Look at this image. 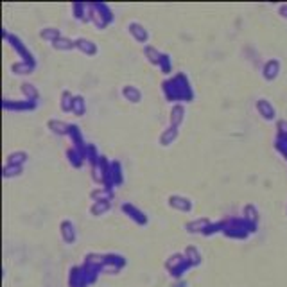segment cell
Wrapping results in <instances>:
<instances>
[{"mask_svg":"<svg viewBox=\"0 0 287 287\" xmlns=\"http://www.w3.org/2000/svg\"><path fill=\"white\" fill-rule=\"evenodd\" d=\"M72 13H74V18L79 20V22H90V4H74L72 6Z\"/></svg>","mask_w":287,"mask_h":287,"instance_id":"23","label":"cell"},{"mask_svg":"<svg viewBox=\"0 0 287 287\" xmlns=\"http://www.w3.org/2000/svg\"><path fill=\"white\" fill-rule=\"evenodd\" d=\"M185 115H187L185 106L183 104H172L171 117H169V124H171V127H178V129H180V126H182L183 121H185Z\"/></svg>","mask_w":287,"mask_h":287,"instance_id":"17","label":"cell"},{"mask_svg":"<svg viewBox=\"0 0 287 287\" xmlns=\"http://www.w3.org/2000/svg\"><path fill=\"white\" fill-rule=\"evenodd\" d=\"M167 203H169L171 208L178 210V212H183V214H190L194 208L192 199L185 198V196H180V194H172V196H169Z\"/></svg>","mask_w":287,"mask_h":287,"instance_id":"8","label":"cell"},{"mask_svg":"<svg viewBox=\"0 0 287 287\" xmlns=\"http://www.w3.org/2000/svg\"><path fill=\"white\" fill-rule=\"evenodd\" d=\"M90 22L99 31H104L113 22V13L106 4H90Z\"/></svg>","mask_w":287,"mask_h":287,"instance_id":"4","label":"cell"},{"mask_svg":"<svg viewBox=\"0 0 287 287\" xmlns=\"http://www.w3.org/2000/svg\"><path fill=\"white\" fill-rule=\"evenodd\" d=\"M122 97L127 101V102H131V104H140L142 102V92L140 88H137L135 84H126V86H122Z\"/></svg>","mask_w":287,"mask_h":287,"instance_id":"15","label":"cell"},{"mask_svg":"<svg viewBox=\"0 0 287 287\" xmlns=\"http://www.w3.org/2000/svg\"><path fill=\"white\" fill-rule=\"evenodd\" d=\"M124 183V172H122V164L119 160L111 162L110 164V171H108V176H106L104 183L101 187H108L115 190L119 185Z\"/></svg>","mask_w":287,"mask_h":287,"instance_id":"6","label":"cell"},{"mask_svg":"<svg viewBox=\"0 0 287 287\" xmlns=\"http://www.w3.org/2000/svg\"><path fill=\"white\" fill-rule=\"evenodd\" d=\"M185 259L190 262V266L192 267H196V266L201 264V260H203V257H201V251H199L196 246H187V249H185Z\"/></svg>","mask_w":287,"mask_h":287,"instance_id":"26","label":"cell"},{"mask_svg":"<svg viewBox=\"0 0 287 287\" xmlns=\"http://www.w3.org/2000/svg\"><path fill=\"white\" fill-rule=\"evenodd\" d=\"M190 267H192V266H190V262H188L187 259L183 260L182 264L178 266V267H174V269L171 271V273H169V275L172 276V278H182L183 275H185V273H187L188 269H190Z\"/></svg>","mask_w":287,"mask_h":287,"instance_id":"37","label":"cell"},{"mask_svg":"<svg viewBox=\"0 0 287 287\" xmlns=\"http://www.w3.org/2000/svg\"><path fill=\"white\" fill-rule=\"evenodd\" d=\"M52 49H56V50H72V49H76V40L68 38V36H60V38H58L54 43H52Z\"/></svg>","mask_w":287,"mask_h":287,"instance_id":"27","label":"cell"},{"mask_svg":"<svg viewBox=\"0 0 287 287\" xmlns=\"http://www.w3.org/2000/svg\"><path fill=\"white\" fill-rule=\"evenodd\" d=\"M47 127H49L54 135H60V137H65V135H68V131H70V124L63 121H58V119H50V121L47 122Z\"/></svg>","mask_w":287,"mask_h":287,"instance_id":"21","label":"cell"},{"mask_svg":"<svg viewBox=\"0 0 287 287\" xmlns=\"http://www.w3.org/2000/svg\"><path fill=\"white\" fill-rule=\"evenodd\" d=\"M66 158H68V162L72 164V167L79 169V167H83V164L86 162V153L76 149V147H70V149L66 151Z\"/></svg>","mask_w":287,"mask_h":287,"instance_id":"20","label":"cell"},{"mask_svg":"<svg viewBox=\"0 0 287 287\" xmlns=\"http://www.w3.org/2000/svg\"><path fill=\"white\" fill-rule=\"evenodd\" d=\"M113 196H115V190L108 187H97L95 190L90 192V198L94 199V203L95 201H111Z\"/></svg>","mask_w":287,"mask_h":287,"instance_id":"22","label":"cell"},{"mask_svg":"<svg viewBox=\"0 0 287 287\" xmlns=\"http://www.w3.org/2000/svg\"><path fill=\"white\" fill-rule=\"evenodd\" d=\"M27 160H29L27 151H15L11 155H7L6 164H11V165H25Z\"/></svg>","mask_w":287,"mask_h":287,"instance_id":"24","label":"cell"},{"mask_svg":"<svg viewBox=\"0 0 287 287\" xmlns=\"http://www.w3.org/2000/svg\"><path fill=\"white\" fill-rule=\"evenodd\" d=\"M60 235L63 239V243L65 244H74L78 241V230H76V225L70 221V219H63L60 223Z\"/></svg>","mask_w":287,"mask_h":287,"instance_id":"10","label":"cell"},{"mask_svg":"<svg viewBox=\"0 0 287 287\" xmlns=\"http://www.w3.org/2000/svg\"><path fill=\"white\" fill-rule=\"evenodd\" d=\"M276 151L287 160V137H276Z\"/></svg>","mask_w":287,"mask_h":287,"instance_id":"39","label":"cell"},{"mask_svg":"<svg viewBox=\"0 0 287 287\" xmlns=\"http://www.w3.org/2000/svg\"><path fill=\"white\" fill-rule=\"evenodd\" d=\"M102 273L101 267H95V266L83 264L79 267H72L70 275H68V286L70 287H88L92 286L97 276Z\"/></svg>","mask_w":287,"mask_h":287,"instance_id":"2","label":"cell"},{"mask_svg":"<svg viewBox=\"0 0 287 287\" xmlns=\"http://www.w3.org/2000/svg\"><path fill=\"white\" fill-rule=\"evenodd\" d=\"M210 219L208 217H199V219H194V221L187 223L185 225V230L188 233H205L206 232V228L210 226Z\"/></svg>","mask_w":287,"mask_h":287,"instance_id":"18","label":"cell"},{"mask_svg":"<svg viewBox=\"0 0 287 287\" xmlns=\"http://www.w3.org/2000/svg\"><path fill=\"white\" fill-rule=\"evenodd\" d=\"M110 208H111V201H95L90 206V214L94 215V217H101V215H104Z\"/></svg>","mask_w":287,"mask_h":287,"instance_id":"30","label":"cell"},{"mask_svg":"<svg viewBox=\"0 0 287 287\" xmlns=\"http://www.w3.org/2000/svg\"><path fill=\"white\" fill-rule=\"evenodd\" d=\"M36 68L34 65H31V63H25V61H17V63H13L11 70L13 74H18V76H27V74H33V70Z\"/></svg>","mask_w":287,"mask_h":287,"instance_id":"29","label":"cell"},{"mask_svg":"<svg viewBox=\"0 0 287 287\" xmlns=\"http://www.w3.org/2000/svg\"><path fill=\"white\" fill-rule=\"evenodd\" d=\"M122 212L131 219V221H135L138 225V226H145L147 223H149V219H147V215H145V212H142V210L138 208V206H135V205L131 203H122Z\"/></svg>","mask_w":287,"mask_h":287,"instance_id":"9","label":"cell"},{"mask_svg":"<svg viewBox=\"0 0 287 287\" xmlns=\"http://www.w3.org/2000/svg\"><path fill=\"white\" fill-rule=\"evenodd\" d=\"M127 31H129V34L133 36V40L137 41V43L140 45H149V33H147V29L144 27L142 23L138 22H129L127 23Z\"/></svg>","mask_w":287,"mask_h":287,"instance_id":"12","label":"cell"},{"mask_svg":"<svg viewBox=\"0 0 287 287\" xmlns=\"http://www.w3.org/2000/svg\"><path fill=\"white\" fill-rule=\"evenodd\" d=\"M286 210H287V208H286Z\"/></svg>","mask_w":287,"mask_h":287,"instance_id":"41","label":"cell"},{"mask_svg":"<svg viewBox=\"0 0 287 287\" xmlns=\"http://www.w3.org/2000/svg\"><path fill=\"white\" fill-rule=\"evenodd\" d=\"M74 99H76V95H72V92L65 90V92L61 94V101H60L61 111H65V113H70V111L74 110Z\"/></svg>","mask_w":287,"mask_h":287,"instance_id":"28","label":"cell"},{"mask_svg":"<svg viewBox=\"0 0 287 287\" xmlns=\"http://www.w3.org/2000/svg\"><path fill=\"white\" fill-rule=\"evenodd\" d=\"M72 113L78 117H83L86 113V101H84L83 95H76V99H74V110Z\"/></svg>","mask_w":287,"mask_h":287,"instance_id":"34","label":"cell"},{"mask_svg":"<svg viewBox=\"0 0 287 287\" xmlns=\"http://www.w3.org/2000/svg\"><path fill=\"white\" fill-rule=\"evenodd\" d=\"M76 49L81 50L83 54H86V58H94V56L99 52L97 43L92 41V40H88V38H78L76 40Z\"/></svg>","mask_w":287,"mask_h":287,"instance_id":"16","label":"cell"},{"mask_svg":"<svg viewBox=\"0 0 287 287\" xmlns=\"http://www.w3.org/2000/svg\"><path fill=\"white\" fill-rule=\"evenodd\" d=\"M255 108H257V111H259V115L264 119V121L271 122L276 119V110L275 106L271 104L267 99H259L257 101V104H255Z\"/></svg>","mask_w":287,"mask_h":287,"instance_id":"13","label":"cell"},{"mask_svg":"<svg viewBox=\"0 0 287 287\" xmlns=\"http://www.w3.org/2000/svg\"><path fill=\"white\" fill-rule=\"evenodd\" d=\"M127 264V260L124 255L119 253H104V266H102V273H110L115 275Z\"/></svg>","mask_w":287,"mask_h":287,"instance_id":"7","label":"cell"},{"mask_svg":"<svg viewBox=\"0 0 287 287\" xmlns=\"http://www.w3.org/2000/svg\"><path fill=\"white\" fill-rule=\"evenodd\" d=\"M178 135H180V129L178 127H167V129H164V131L160 133V138H158V142H160L162 147H169L171 144L176 142Z\"/></svg>","mask_w":287,"mask_h":287,"instance_id":"19","label":"cell"},{"mask_svg":"<svg viewBox=\"0 0 287 287\" xmlns=\"http://www.w3.org/2000/svg\"><path fill=\"white\" fill-rule=\"evenodd\" d=\"M257 232V226L248 223L244 217H232V219H225V230L223 233L230 239H239V241H244L248 239L251 233Z\"/></svg>","mask_w":287,"mask_h":287,"instance_id":"3","label":"cell"},{"mask_svg":"<svg viewBox=\"0 0 287 287\" xmlns=\"http://www.w3.org/2000/svg\"><path fill=\"white\" fill-rule=\"evenodd\" d=\"M60 36H63V34H61V31H60V29H54V27H47V29H43V31H40V38L45 40V41H49L50 45L54 43V41L60 38Z\"/></svg>","mask_w":287,"mask_h":287,"instance_id":"32","label":"cell"},{"mask_svg":"<svg viewBox=\"0 0 287 287\" xmlns=\"http://www.w3.org/2000/svg\"><path fill=\"white\" fill-rule=\"evenodd\" d=\"M183 260H185V255L183 253H174V255H171L169 259L165 260V267H167V271L171 273L174 267H178V266L182 264Z\"/></svg>","mask_w":287,"mask_h":287,"instance_id":"36","label":"cell"},{"mask_svg":"<svg viewBox=\"0 0 287 287\" xmlns=\"http://www.w3.org/2000/svg\"><path fill=\"white\" fill-rule=\"evenodd\" d=\"M4 40H6V41H9V45H11L13 49H15V52H17V54L22 58V61H25V63H31V65L36 66V60H34L33 52H31V50L25 47V43H23V41L18 38V36H15V34H9L6 29H4Z\"/></svg>","mask_w":287,"mask_h":287,"instance_id":"5","label":"cell"},{"mask_svg":"<svg viewBox=\"0 0 287 287\" xmlns=\"http://www.w3.org/2000/svg\"><path fill=\"white\" fill-rule=\"evenodd\" d=\"M2 106H4V110L6 111H33L36 110V106L38 102H34V101H11V99H4L2 101Z\"/></svg>","mask_w":287,"mask_h":287,"instance_id":"11","label":"cell"},{"mask_svg":"<svg viewBox=\"0 0 287 287\" xmlns=\"http://www.w3.org/2000/svg\"><path fill=\"white\" fill-rule=\"evenodd\" d=\"M278 74H280V61L275 60V58L266 61V65L262 66V78L266 81H275L278 78Z\"/></svg>","mask_w":287,"mask_h":287,"instance_id":"14","label":"cell"},{"mask_svg":"<svg viewBox=\"0 0 287 287\" xmlns=\"http://www.w3.org/2000/svg\"><path fill=\"white\" fill-rule=\"evenodd\" d=\"M278 13H280V17H282V18H286V20H287V4H286V6H280Z\"/></svg>","mask_w":287,"mask_h":287,"instance_id":"40","label":"cell"},{"mask_svg":"<svg viewBox=\"0 0 287 287\" xmlns=\"http://www.w3.org/2000/svg\"><path fill=\"white\" fill-rule=\"evenodd\" d=\"M20 90H22V94L25 95V99L27 101H34V102H38L40 99V92L34 88V84L31 83H22L20 84Z\"/></svg>","mask_w":287,"mask_h":287,"instance_id":"31","label":"cell"},{"mask_svg":"<svg viewBox=\"0 0 287 287\" xmlns=\"http://www.w3.org/2000/svg\"><path fill=\"white\" fill-rule=\"evenodd\" d=\"M4 178H15V176H22L23 174V165H11V164H6L4 165Z\"/></svg>","mask_w":287,"mask_h":287,"instance_id":"35","label":"cell"},{"mask_svg":"<svg viewBox=\"0 0 287 287\" xmlns=\"http://www.w3.org/2000/svg\"><path fill=\"white\" fill-rule=\"evenodd\" d=\"M162 90H164L165 99L169 102H174V104H182V102L194 101V90L190 86L188 78L183 72H178L174 78L164 81L162 83Z\"/></svg>","mask_w":287,"mask_h":287,"instance_id":"1","label":"cell"},{"mask_svg":"<svg viewBox=\"0 0 287 287\" xmlns=\"http://www.w3.org/2000/svg\"><path fill=\"white\" fill-rule=\"evenodd\" d=\"M160 70L164 72V74H171L172 72V60H171V56L169 54H165V52H164V54H162V60H160Z\"/></svg>","mask_w":287,"mask_h":287,"instance_id":"38","label":"cell"},{"mask_svg":"<svg viewBox=\"0 0 287 287\" xmlns=\"http://www.w3.org/2000/svg\"><path fill=\"white\" fill-rule=\"evenodd\" d=\"M144 54H145V58H147V61H149L151 65L158 66L164 52H160V50L156 49V47H153V45H145V47H144Z\"/></svg>","mask_w":287,"mask_h":287,"instance_id":"25","label":"cell"},{"mask_svg":"<svg viewBox=\"0 0 287 287\" xmlns=\"http://www.w3.org/2000/svg\"><path fill=\"white\" fill-rule=\"evenodd\" d=\"M243 214H244L243 217L246 219V221L257 226V223H259V210L255 208V205H246L243 210Z\"/></svg>","mask_w":287,"mask_h":287,"instance_id":"33","label":"cell"}]
</instances>
